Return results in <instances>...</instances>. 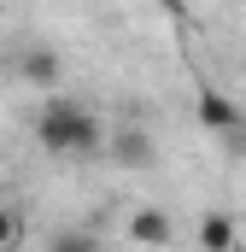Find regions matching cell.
I'll return each mask as SVG.
<instances>
[{"mask_svg": "<svg viewBox=\"0 0 246 252\" xmlns=\"http://www.w3.org/2000/svg\"><path fill=\"white\" fill-rule=\"evenodd\" d=\"M35 141L59 158H88L100 147V118L82 106V100H47L35 112Z\"/></svg>", "mask_w": 246, "mask_h": 252, "instance_id": "obj_1", "label": "cell"}, {"mask_svg": "<svg viewBox=\"0 0 246 252\" xmlns=\"http://www.w3.org/2000/svg\"><path fill=\"white\" fill-rule=\"evenodd\" d=\"M112 153H118V164H123V170H153V158H158V147H153V135H147L141 124L118 129V141H112Z\"/></svg>", "mask_w": 246, "mask_h": 252, "instance_id": "obj_2", "label": "cell"}, {"mask_svg": "<svg viewBox=\"0 0 246 252\" xmlns=\"http://www.w3.org/2000/svg\"><path fill=\"white\" fill-rule=\"evenodd\" d=\"M199 124H205V129H241V124H246V112L229 100V94L205 88V94H199Z\"/></svg>", "mask_w": 246, "mask_h": 252, "instance_id": "obj_3", "label": "cell"}, {"mask_svg": "<svg viewBox=\"0 0 246 252\" xmlns=\"http://www.w3.org/2000/svg\"><path fill=\"white\" fill-rule=\"evenodd\" d=\"M129 241H141V247H164V241H170V217H164V211H135Z\"/></svg>", "mask_w": 246, "mask_h": 252, "instance_id": "obj_4", "label": "cell"}, {"mask_svg": "<svg viewBox=\"0 0 246 252\" xmlns=\"http://www.w3.org/2000/svg\"><path fill=\"white\" fill-rule=\"evenodd\" d=\"M199 247H205V252H229V247H241V229H235L229 217L211 211V217L199 223Z\"/></svg>", "mask_w": 246, "mask_h": 252, "instance_id": "obj_5", "label": "cell"}, {"mask_svg": "<svg viewBox=\"0 0 246 252\" xmlns=\"http://www.w3.org/2000/svg\"><path fill=\"white\" fill-rule=\"evenodd\" d=\"M24 76L30 82H59V53L53 47H30L24 53Z\"/></svg>", "mask_w": 246, "mask_h": 252, "instance_id": "obj_6", "label": "cell"}, {"mask_svg": "<svg viewBox=\"0 0 246 252\" xmlns=\"http://www.w3.org/2000/svg\"><path fill=\"white\" fill-rule=\"evenodd\" d=\"M12 241H18V223H12V211L0 205V247H12Z\"/></svg>", "mask_w": 246, "mask_h": 252, "instance_id": "obj_7", "label": "cell"}]
</instances>
